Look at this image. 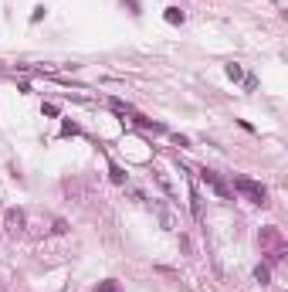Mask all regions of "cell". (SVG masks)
<instances>
[{
	"label": "cell",
	"instance_id": "obj_1",
	"mask_svg": "<svg viewBox=\"0 0 288 292\" xmlns=\"http://www.w3.org/2000/svg\"><path fill=\"white\" fill-rule=\"evenodd\" d=\"M258 241H261V252L268 255V265H278L285 258V234H282V228H275V224L261 228Z\"/></svg>",
	"mask_w": 288,
	"mask_h": 292
},
{
	"label": "cell",
	"instance_id": "obj_2",
	"mask_svg": "<svg viewBox=\"0 0 288 292\" xmlns=\"http://www.w3.org/2000/svg\"><path fill=\"white\" fill-rule=\"evenodd\" d=\"M234 191L237 194H244L251 204H268V191H265V184H258V180H251V177H234Z\"/></svg>",
	"mask_w": 288,
	"mask_h": 292
},
{
	"label": "cell",
	"instance_id": "obj_3",
	"mask_svg": "<svg viewBox=\"0 0 288 292\" xmlns=\"http://www.w3.org/2000/svg\"><path fill=\"white\" fill-rule=\"evenodd\" d=\"M200 180H204V184H207V187H211V191L220 197V200H230V187H227V184H224L217 174H214V170H207V167H204V170H200Z\"/></svg>",
	"mask_w": 288,
	"mask_h": 292
},
{
	"label": "cell",
	"instance_id": "obj_4",
	"mask_svg": "<svg viewBox=\"0 0 288 292\" xmlns=\"http://www.w3.org/2000/svg\"><path fill=\"white\" fill-rule=\"evenodd\" d=\"M153 214L159 217V224H163L166 231H176V217H173V211L163 204V200H153Z\"/></svg>",
	"mask_w": 288,
	"mask_h": 292
},
{
	"label": "cell",
	"instance_id": "obj_5",
	"mask_svg": "<svg viewBox=\"0 0 288 292\" xmlns=\"http://www.w3.org/2000/svg\"><path fill=\"white\" fill-rule=\"evenodd\" d=\"M3 224H7V234H14V238H17V234L24 231V211L10 207V211L3 214Z\"/></svg>",
	"mask_w": 288,
	"mask_h": 292
},
{
	"label": "cell",
	"instance_id": "obj_6",
	"mask_svg": "<svg viewBox=\"0 0 288 292\" xmlns=\"http://www.w3.org/2000/svg\"><path fill=\"white\" fill-rule=\"evenodd\" d=\"M163 17H166V24H183V10H180V7H166Z\"/></svg>",
	"mask_w": 288,
	"mask_h": 292
},
{
	"label": "cell",
	"instance_id": "obj_7",
	"mask_svg": "<svg viewBox=\"0 0 288 292\" xmlns=\"http://www.w3.org/2000/svg\"><path fill=\"white\" fill-rule=\"evenodd\" d=\"M153 177H156V184H159V187H163L166 194H173V184H170V177L163 174V170H153Z\"/></svg>",
	"mask_w": 288,
	"mask_h": 292
},
{
	"label": "cell",
	"instance_id": "obj_8",
	"mask_svg": "<svg viewBox=\"0 0 288 292\" xmlns=\"http://www.w3.org/2000/svg\"><path fill=\"white\" fill-rule=\"evenodd\" d=\"M254 279H258L261 286H268V282H271V269H268V265H258V269H254Z\"/></svg>",
	"mask_w": 288,
	"mask_h": 292
},
{
	"label": "cell",
	"instance_id": "obj_9",
	"mask_svg": "<svg viewBox=\"0 0 288 292\" xmlns=\"http://www.w3.org/2000/svg\"><path fill=\"white\" fill-rule=\"evenodd\" d=\"M190 200H193V204H190V207H193V217H200V194L193 191V194H190Z\"/></svg>",
	"mask_w": 288,
	"mask_h": 292
},
{
	"label": "cell",
	"instance_id": "obj_10",
	"mask_svg": "<svg viewBox=\"0 0 288 292\" xmlns=\"http://www.w3.org/2000/svg\"><path fill=\"white\" fill-rule=\"evenodd\" d=\"M109 174H112V180H115V184H122V180H126V174H122V170H119L115 163H112V167H109Z\"/></svg>",
	"mask_w": 288,
	"mask_h": 292
},
{
	"label": "cell",
	"instance_id": "obj_11",
	"mask_svg": "<svg viewBox=\"0 0 288 292\" xmlns=\"http://www.w3.org/2000/svg\"><path fill=\"white\" fill-rule=\"evenodd\" d=\"M98 292H119V286L109 279V282H98Z\"/></svg>",
	"mask_w": 288,
	"mask_h": 292
},
{
	"label": "cell",
	"instance_id": "obj_12",
	"mask_svg": "<svg viewBox=\"0 0 288 292\" xmlns=\"http://www.w3.org/2000/svg\"><path fill=\"white\" fill-rule=\"evenodd\" d=\"M227 75H230V78H234V82H237V78L244 75V72H241V65H227Z\"/></svg>",
	"mask_w": 288,
	"mask_h": 292
}]
</instances>
